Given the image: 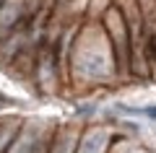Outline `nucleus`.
<instances>
[{
    "label": "nucleus",
    "instance_id": "f257e3e1",
    "mask_svg": "<svg viewBox=\"0 0 156 153\" xmlns=\"http://www.w3.org/2000/svg\"><path fill=\"white\" fill-rule=\"evenodd\" d=\"M151 49H156V37H154V39H151Z\"/></svg>",
    "mask_w": 156,
    "mask_h": 153
}]
</instances>
